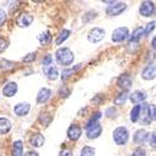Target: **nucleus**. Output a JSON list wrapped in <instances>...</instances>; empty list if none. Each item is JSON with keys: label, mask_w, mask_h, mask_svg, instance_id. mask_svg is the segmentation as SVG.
I'll list each match as a JSON object with an SVG mask.
<instances>
[{"label": "nucleus", "mask_w": 156, "mask_h": 156, "mask_svg": "<svg viewBox=\"0 0 156 156\" xmlns=\"http://www.w3.org/2000/svg\"><path fill=\"white\" fill-rule=\"evenodd\" d=\"M33 60H35V54H34V53L28 54L25 58H23V61H24V62H30V61H33Z\"/></svg>", "instance_id": "33"}, {"label": "nucleus", "mask_w": 156, "mask_h": 156, "mask_svg": "<svg viewBox=\"0 0 156 156\" xmlns=\"http://www.w3.org/2000/svg\"><path fill=\"white\" fill-rule=\"evenodd\" d=\"M114 141L116 142V145H119V146H122L125 145L127 140H129V133H127V130L126 127H116L114 130Z\"/></svg>", "instance_id": "2"}, {"label": "nucleus", "mask_w": 156, "mask_h": 156, "mask_svg": "<svg viewBox=\"0 0 156 156\" xmlns=\"http://www.w3.org/2000/svg\"><path fill=\"white\" fill-rule=\"evenodd\" d=\"M94 155H95V149L90 146H85L80 152V156H94Z\"/></svg>", "instance_id": "27"}, {"label": "nucleus", "mask_w": 156, "mask_h": 156, "mask_svg": "<svg viewBox=\"0 0 156 156\" xmlns=\"http://www.w3.org/2000/svg\"><path fill=\"white\" fill-rule=\"evenodd\" d=\"M59 156H73V155H71V151L70 150H62Z\"/></svg>", "instance_id": "37"}, {"label": "nucleus", "mask_w": 156, "mask_h": 156, "mask_svg": "<svg viewBox=\"0 0 156 156\" xmlns=\"http://www.w3.org/2000/svg\"><path fill=\"white\" fill-rule=\"evenodd\" d=\"M16 91H18V85H16V83H12V81L8 83V84L3 87V94H4L6 98L14 96V95L16 94Z\"/></svg>", "instance_id": "10"}, {"label": "nucleus", "mask_w": 156, "mask_h": 156, "mask_svg": "<svg viewBox=\"0 0 156 156\" xmlns=\"http://www.w3.org/2000/svg\"><path fill=\"white\" fill-rule=\"evenodd\" d=\"M59 94H60L61 96H64V98H66V96H68V95L70 94V91H69V90H68V89H65V87H64V90L61 89V90H60V91H59Z\"/></svg>", "instance_id": "36"}, {"label": "nucleus", "mask_w": 156, "mask_h": 156, "mask_svg": "<svg viewBox=\"0 0 156 156\" xmlns=\"http://www.w3.org/2000/svg\"><path fill=\"white\" fill-rule=\"evenodd\" d=\"M33 23V15L28 14V12H21L16 18V24L21 28H28Z\"/></svg>", "instance_id": "6"}, {"label": "nucleus", "mask_w": 156, "mask_h": 156, "mask_svg": "<svg viewBox=\"0 0 156 156\" xmlns=\"http://www.w3.org/2000/svg\"><path fill=\"white\" fill-rule=\"evenodd\" d=\"M43 65H44L45 68L51 66V65H53V56H51V55H46V56L43 59Z\"/></svg>", "instance_id": "30"}, {"label": "nucleus", "mask_w": 156, "mask_h": 156, "mask_svg": "<svg viewBox=\"0 0 156 156\" xmlns=\"http://www.w3.org/2000/svg\"><path fill=\"white\" fill-rule=\"evenodd\" d=\"M6 20V14H5V11L0 9V27L3 25V23Z\"/></svg>", "instance_id": "34"}, {"label": "nucleus", "mask_w": 156, "mask_h": 156, "mask_svg": "<svg viewBox=\"0 0 156 156\" xmlns=\"http://www.w3.org/2000/svg\"><path fill=\"white\" fill-rule=\"evenodd\" d=\"M147 141H149V145L152 147V149H156V131L151 133L147 137Z\"/></svg>", "instance_id": "29"}, {"label": "nucleus", "mask_w": 156, "mask_h": 156, "mask_svg": "<svg viewBox=\"0 0 156 156\" xmlns=\"http://www.w3.org/2000/svg\"><path fill=\"white\" fill-rule=\"evenodd\" d=\"M125 9H126L125 3H111V5L106 8V14L110 16H116V15H120Z\"/></svg>", "instance_id": "3"}, {"label": "nucleus", "mask_w": 156, "mask_h": 156, "mask_svg": "<svg viewBox=\"0 0 156 156\" xmlns=\"http://www.w3.org/2000/svg\"><path fill=\"white\" fill-rule=\"evenodd\" d=\"M104 36H105V30H102L100 28H94L87 34V39L90 43H99L104 39Z\"/></svg>", "instance_id": "4"}, {"label": "nucleus", "mask_w": 156, "mask_h": 156, "mask_svg": "<svg viewBox=\"0 0 156 156\" xmlns=\"http://www.w3.org/2000/svg\"><path fill=\"white\" fill-rule=\"evenodd\" d=\"M141 110H142V105H136L135 108H133L131 112H130V120L133 122H136L139 120L140 115H141Z\"/></svg>", "instance_id": "19"}, {"label": "nucleus", "mask_w": 156, "mask_h": 156, "mask_svg": "<svg viewBox=\"0 0 156 156\" xmlns=\"http://www.w3.org/2000/svg\"><path fill=\"white\" fill-rule=\"evenodd\" d=\"M37 39H39V41H40L41 45H48V44L50 43V40H51V35H50L48 31H45V33H43V34L39 35Z\"/></svg>", "instance_id": "24"}, {"label": "nucleus", "mask_w": 156, "mask_h": 156, "mask_svg": "<svg viewBox=\"0 0 156 156\" xmlns=\"http://www.w3.org/2000/svg\"><path fill=\"white\" fill-rule=\"evenodd\" d=\"M25 156H37V154L35 151H29V152H27V155H25Z\"/></svg>", "instance_id": "39"}, {"label": "nucleus", "mask_w": 156, "mask_h": 156, "mask_svg": "<svg viewBox=\"0 0 156 156\" xmlns=\"http://www.w3.org/2000/svg\"><path fill=\"white\" fill-rule=\"evenodd\" d=\"M80 135H81V127L79 126V125H71L70 127H69V130H68V137L70 139V140H73V141H75V140H77L80 137Z\"/></svg>", "instance_id": "11"}, {"label": "nucleus", "mask_w": 156, "mask_h": 156, "mask_svg": "<svg viewBox=\"0 0 156 156\" xmlns=\"http://www.w3.org/2000/svg\"><path fill=\"white\" fill-rule=\"evenodd\" d=\"M6 44H8V41L6 40H3V39L0 37V49H5L6 48Z\"/></svg>", "instance_id": "38"}, {"label": "nucleus", "mask_w": 156, "mask_h": 156, "mask_svg": "<svg viewBox=\"0 0 156 156\" xmlns=\"http://www.w3.org/2000/svg\"><path fill=\"white\" fill-rule=\"evenodd\" d=\"M142 34H145V29H142L141 27H140V28H136V29L133 31V34L130 35V43L137 41L142 36Z\"/></svg>", "instance_id": "20"}, {"label": "nucleus", "mask_w": 156, "mask_h": 156, "mask_svg": "<svg viewBox=\"0 0 156 156\" xmlns=\"http://www.w3.org/2000/svg\"><path fill=\"white\" fill-rule=\"evenodd\" d=\"M29 111H30V105H29L28 102L18 104V105L14 108V112H15L18 116H25Z\"/></svg>", "instance_id": "12"}, {"label": "nucleus", "mask_w": 156, "mask_h": 156, "mask_svg": "<svg viewBox=\"0 0 156 156\" xmlns=\"http://www.w3.org/2000/svg\"><path fill=\"white\" fill-rule=\"evenodd\" d=\"M56 59L61 65L68 66V65H71L74 61V54L69 48H60L56 51Z\"/></svg>", "instance_id": "1"}, {"label": "nucleus", "mask_w": 156, "mask_h": 156, "mask_svg": "<svg viewBox=\"0 0 156 156\" xmlns=\"http://www.w3.org/2000/svg\"><path fill=\"white\" fill-rule=\"evenodd\" d=\"M69 35H70V31L69 30H62L59 35H58V37H56V40H55V43H56V45H60L61 43H64L66 39L69 37Z\"/></svg>", "instance_id": "23"}, {"label": "nucleus", "mask_w": 156, "mask_h": 156, "mask_svg": "<svg viewBox=\"0 0 156 156\" xmlns=\"http://www.w3.org/2000/svg\"><path fill=\"white\" fill-rule=\"evenodd\" d=\"M141 76H142V79H145V80L155 79V77H156V64L147 65V66L144 69V71H142Z\"/></svg>", "instance_id": "9"}, {"label": "nucleus", "mask_w": 156, "mask_h": 156, "mask_svg": "<svg viewBox=\"0 0 156 156\" xmlns=\"http://www.w3.org/2000/svg\"><path fill=\"white\" fill-rule=\"evenodd\" d=\"M155 10V4L152 2H142L140 5V14L144 16H151Z\"/></svg>", "instance_id": "7"}, {"label": "nucleus", "mask_w": 156, "mask_h": 156, "mask_svg": "<svg viewBox=\"0 0 156 156\" xmlns=\"http://www.w3.org/2000/svg\"><path fill=\"white\" fill-rule=\"evenodd\" d=\"M23 142L21 141H15L12 144V156H23Z\"/></svg>", "instance_id": "21"}, {"label": "nucleus", "mask_w": 156, "mask_h": 156, "mask_svg": "<svg viewBox=\"0 0 156 156\" xmlns=\"http://www.w3.org/2000/svg\"><path fill=\"white\" fill-rule=\"evenodd\" d=\"M151 46H152V48L156 50V36L152 39V41H151Z\"/></svg>", "instance_id": "40"}, {"label": "nucleus", "mask_w": 156, "mask_h": 156, "mask_svg": "<svg viewBox=\"0 0 156 156\" xmlns=\"http://www.w3.org/2000/svg\"><path fill=\"white\" fill-rule=\"evenodd\" d=\"M133 81H131V77H130L129 75H121L119 79H118V85L122 89V90H127L130 86H131Z\"/></svg>", "instance_id": "14"}, {"label": "nucleus", "mask_w": 156, "mask_h": 156, "mask_svg": "<svg viewBox=\"0 0 156 156\" xmlns=\"http://www.w3.org/2000/svg\"><path fill=\"white\" fill-rule=\"evenodd\" d=\"M131 156H146V152H145V150H144V149L139 147V149H136V150L133 152V155H131Z\"/></svg>", "instance_id": "32"}, {"label": "nucleus", "mask_w": 156, "mask_h": 156, "mask_svg": "<svg viewBox=\"0 0 156 156\" xmlns=\"http://www.w3.org/2000/svg\"><path fill=\"white\" fill-rule=\"evenodd\" d=\"M50 95H51V91H50L49 89L44 87V89H41L40 91H39L37 98H36V101H37L39 104H44V102H46V101L49 100Z\"/></svg>", "instance_id": "17"}, {"label": "nucleus", "mask_w": 156, "mask_h": 156, "mask_svg": "<svg viewBox=\"0 0 156 156\" xmlns=\"http://www.w3.org/2000/svg\"><path fill=\"white\" fill-rule=\"evenodd\" d=\"M155 25H156V21H151L146 25V29H145V35H150L152 33V30L155 29Z\"/></svg>", "instance_id": "31"}, {"label": "nucleus", "mask_w": 156, "mask_h": 156, "mask_svg": "<svg viewBox=\"0 0 156 156\" xmlns=\"http://www.w3.org/2000/svg\"><path fill=\"white\" fill-rule=\"evenodd\" d=\"M147 137H149V135L146 133V130L140 129V130H137V131L135 133V135H134V141L136 142V144H142L144 141L147 140Z\"/></svg>", "instance_id": "16"}, {"label": "nucleus", "mask_w": 156, "mask_h": 156, "mask_svg": "<svg viewBox=\"0 0 156 156\" xmlns=\"http://www.w3.org/2000/svg\"><path fill=\"white\" fill-rule=\"evenodd\" d=\"M10 129H11V122L5 118H0V134L4 135L9 133Z\"/></svg>", "instance_id": "18"}, {"label": "nucleus", "mask_w": 156, "mask_h": 156, "mask_svg": "<svg viewBox=\"0 0 156 156\" xmlns=\"http://www.w3.org/2000/svg\"><path fill=\"white\" fill-rule=\"evenodd\" d=\"M147 111H149L150 121H155L156 120V105H147Z\"/></svg>", "instance_id": "25"}, {"label": "nucleus", "mask_w": 156, "mask_h": 156, "mask_svg": "<svg viewBox=\"0 0 156 156\" xmlns=\"http://www.w3.org/2000/svg\"><path fill=\"white\" fill-rule=\"evenodd\" d=\"M45 73H46V75H48V77L50 80H55L56 77H58V69L55 68V66H53V65H51V66H48L46 69H45Z\"/></svg>", "instance_id": "22"}, {"label": "nucleus", "mask_w": 156, "mask_h": 156, "mask_svg": "<svg viewBox=\"0 0 156 156\" xmlns=\"http://www.w3.org/2000/svg\"><path fill=\"white\" fill-rule=\"evenodd\" d=\"M146 94L144 91H140V90H136V91H134L131 95H130V100H131V102L134 104H140L142 101L146 100Z\"/></svg>", "instance_id": "13"}, {"label": "nucleus", "mask_w": 156, "mask_h": 156, "mask_svg": "<svg viewBox=\"0 0 156 156\" xmlns=\"http://www.w3.org/2000/svg\"><path fill=\"white\" fill-rule=\"evenodd\" d=\"M129 36V30L127 28H118L112 31V35H111V40L114 43H120V41H124L125 39Z\"/></svg>", "instance_id": "5"}, {"label": "nucleus", "mask_w": 156, "mask_h": 156, "mask_svg": "<svg viewBox=\"0 0 156 156\" xmlns=\"http://www.w3.org/2000/svg\"><path fill=\"white\" fill-rule=\"evenodd\" d=\"M101 131H102V127L101 125L98 122L95 125H91V126H89L86 127V135L89 139H96L101 135Z\"/></svg>", "instance_id": "8"}, {"label": "nucleus", "mask_w": 156, "mask_h": 156, "mask_svg": "<svg viewBox=\"0 0 156 156\" xmlns=\"http://www.w3.org/2000/svg\"><path fill=\"white\" fill-rule=\"evenodd\" d=\"M126 99H127V94L126 93L119 94L118 96H116V99H115V105H122V104H125Z\"/></svg>", "instance_id": "28"}, {"label": "nucleus", "mask_w": 156, "mask_h": 156, "mask_svg": "<svg viewBox=\"0 0 156 156\" xmlns=\"http://www.w3.org/2000/svg\"><path fill=\"white\" fill-rule=\"evenodd\" d=\"M73 69H68V70H65V71H62V75H61V77L65 80V79H68V77L70 76V74H73Z\"/></svg>", "instance_id": "35"}, {"label": "nucleus", "mask_w": 156, "mask_h": 156, "mask_svg": "<svg viewBox=\"0 0 156 156\" xmlns=\"http://www.w3.org/2000/svg\"><path fill=\"white\" fill-rule=\"evenodd\" d=\"M45 142V137L41 135V134H34L31 137H30V144L31 146L34 147H40L44 145Z\"/></svg>", "instance_id": "15"}, {"label": "nucleus", "mask_w": 156, "mask_h": 156, "mask_svg": "<svg viewBox=\"0 0 156 156\" xmlns=\"http://www.w3.org/2000/svg\"><path fill=\"white\" fill-rule=\"evenodd\" d=\"M0 68H2L3 70H10V69L14 68V62L3 59L2 61H0Z\"/></svg>", "instance_id": "26"}]
</instances>
